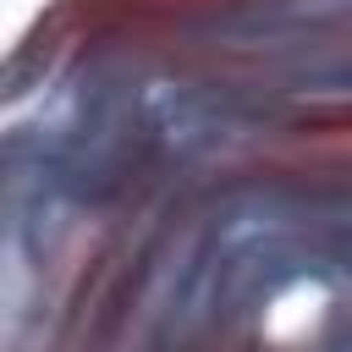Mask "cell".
Returning a JSON list of instances; mask_svg holds the SVG:
<instances>
[{"instance_id":"cell-1","label":"cell","mask_w":352,"mask_h":352,"mask_svg":"<svg viewBox=\"0 0 352 352\" xmlns=\"http://www.w3.org/2000/svg\"><path fill=\"white\" fill-rule=\"evenodd\" d=\"M209 6H220V0H55L38 16L28 50L44 55V60H60V55H82V50H99V44L154 38L170 22H187Z\"/></svg>"}]
</instances>
